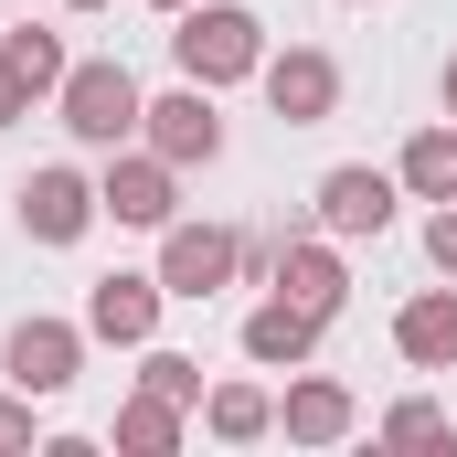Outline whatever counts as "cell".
Returning <instances> with one entry per match:
<instances>
[{"label": "cell", "mask_w": 457, "mask_h": 457, "mask_svg": "<svg viewBox=\"0 0 457 457\" xmlns=\"http://www.w3.org/2000/svg\"><path fill=\"white\" fill-rule=\"evenodd\" d=\"M255 86H266L277 128H330V117H341V64H330L320 43H287V54H266V64H255Z\"/></svg>", "instance_id": "obj_5"}, {"label": "cell", "mask_w": 457, "mask_h": 457, "mask_svg": "<svg viewBox=\"0 0 457 457\" xmlns=\"http://www.w3.org/2000/svg\"><path fill=\"white\" fill-rule=\"evenodd\" d=\"M394 181H404L415 203H457V117H447V128H415V138H404Z\"/></svg>", "instance_id": "obj_16"}, {"label": "cell", "mask_w": 457, "mask_h": 457, "mask_svg": "<svg viewBox=\"0 0 457 457\" xmlns=\"http://www.w3.org/2000/svg\"><path fill=\"white\" fill-rule=\"evenodd\" d=\"M0 447H32V394H21V383L0 394Z\"/></svg>", "instance_id": "obj_22"}, {"label": "cell", "mask_w": 457, "mask_h": 457, "mask_svg": "<svg viewBox=\"0 0 457 457\" xmlns=\"http://www.w3.org/2000/svg\"><path fill=\"white\" fill-rule=\"evenodd\" d=\"M149 11H192V0H149Z\"/></svg>", "instance_id": "obj_25"}, {"label": "cell", "mask_w": 457, "mask_h": 457, "mask_svg": "<svg viewBox=\"0 0 457 457\" xmlns=\"http://www.w3.org/2000/svg\"><path fill=\"white\" fill-rule=\"evenodd\" d=\"M160 309H170V287L160 277H96L86 287V341H117V351H138V341H160Z\"/></svg>", "instance_id": "obj_10"}, {"label": "cell", "mask_w": 457, "mask_h": 457, "mask_svg": "<svg viewBox=\"0 0 457 457\" xmlns=\"http://www.w3.org/2000/svg\"><path fill=\"white\" fill-rule=\"evenodd\" d=\"M203 426H213V447H255V436H277V394L266 383H213Z\"/></svg>", "instance_id": "obj_15"}, {"label": "cell", "mask_w": 457, "mask_h": 457, "mask_svg": "<svg viewBox=\"0 0 457 457\" xmlns=\"http://www.w3.org/2000/svg\"><path fill=\"white\" fill-rule=\"evenodd\" d=\"M96 213L128 234H160V224H181V170L138 138V149H107V181H96Z\"/></svg>", "instance_id": "obj_3"}, {"label": "cell", "mask_w": 457, "mask_h": 457, "mask_svg": "<svg viewBox=\"0 0 457 457\" xmlns=\"http://www.w3.org/2000/svg\"><path fill=\"white\" fill-rule=\"evenodd\" d=\"M0 372H11L32 404H54V394L86 372V320H43V309H32V320H11V341H0Z\"/></svg>", "instance_id": "obj_4"}, {"label": "cell", "mask_w": 457, "mask_h": 457, "mask_svg": "<svg viewBox=\"0 0 457 457\" xmlns=\"http://www.w3.org/2000/svg\"><path fill=\"white\" fill-rule=\"evenodd\" d=\"M447 117H457V54H447Z\"/></svg>", "instance_id": "obj_24"}, {"label": "cell", "mask_w": 457, "mask_h": 457, "mask_svg": "<svg viewBox=\"0 0 457 457\" xmlns=\"http://www.w3.org/2000/svg\"><path fill=\"white\" fill-rule=\"evenodd\" d=\"M181 426H192V404H170V394H149V383L117 404V447H128V457H170Z\"/></svg>", "instance_id": "obj_17"}, {"label": "cell", "mask_w": 457, "mask_h": 457, "mask_svg": "<svg viewBox=\"0 0 457 457\" xmlns=\"http://www.w3.org/2000/svg\"><path fill=\"white\" fill-rule=\"evenodd\" d=\"M426 266H436V277H457V203H436V213H426Z\"/></svg>", "instance_id": "obj_21"}, {"label": "cell", "mask_w": 457, "mask_h": 457, "mask_svg": "<svg viewBox=\"0 0 457 457\" xmlns=\"http://www.w3.org/2000/svg\"><path fill=\"white\" fill-rule=\"evenodd\" d=\"M11 203H21V234H32V245H86V234L107 224V213H96V181H86L75 160H43Z\"/></svg>", "instance_id": "obj_7"}, {"label": "cell", "mask_w": 457, "mask_h": 457, "mask_svg": "<svg viewBox=\"0 0 457 457\" xmlns=\"http://www.w3.org/2000/svg\"><path fill=\"white\" fill-rule=\"evenodd\" d=\"M394 203H404V181H394V170H372V160H341V170H320V192H309L320 234H341V245L383 234V224H394Z\"/></svg>", "instance_id": "obj_9"}, {"label": "cell", "mask_w": 457, "mask_h": 457, "mask_svg": "<svg viewBox=\"0 0 457 457\" xmlns=\"http://www.w3.org/2000/svg\"><path fill=\"white\" fill-rule=\"evenodd\" d=\"M64 11H107V0H64Z\"/></svg>", "instance_id": "obj_26"}, {"label": "cell", "mask_w": 457, "mask_h": 457, "mask_svg": "<svg viewBox=\"0 0 457 457\" xmlns=\"http://www.w3.org/2000/svg\"><path fill=\"white\" fill-rule=\"evenodd\" d=\"M245 277V234L234 224H160V287L170 298H213Z\"/></svg>", "instance_id": "obj_8"}, {"label": "cell", "mask_w": 457, "mask_h": 457, "mask_svg": "<svg viewBox=\"0 0 457 457\" xmlns=\"http://www.w3.org/2000/svg\"><path fill=\"white\" fill-rule=\"evenodd\" d=\"M138 383H149V394H170V404H192V415H203V394H213V383H203V361H192V351H170V341H138Z\"/></svg>", "instance_id": "obj_19"}, {"label": "cell", "mask_w": 457, "mask_h": 457, "mask_svg": "<svg viewBox=\"0 0 457 457\" xmlns=\"http://www.w3.org/2000/svg\"><path fill=\"white\" fill-rule=\"evenodd\" d=\"M383 447H447V415H436L426 394H404V404L383 415Z\"/></svg>", "instance_id": "obj_20"}, {"label": "cell", "mask_w": 457, "mask_h": 457, "mask_svg": "<svg viewBox=\"0 0 457 457\" xmlns=\"http://www.w3.org/2000/svg\"><path fill=\"white\" fill-rule=\"evenodd\" d=\"M266 287H287L298 309H320V320H341V298H351L341 234H287V245H277V277H266Z\"/></svg>", "instance_id": "obj_11"}, {"label": "cell", "mask_w": 457, "mask_h": 457, "mask_svg": "<svg viewBox=\"0 0 457 457\" xmlns=\"http://www.w3.org/2000/svg\"><path fill=\"white\" fill-rule=\"evenodd\" d=\"M138 138L170 160V170H213L224 160V117H213V86H170V96H149V117H138Z\"/></svg>", "instance_id": "obj_6"}, {"label": "cell", "mask_w": 457, "mask_h": 457, "mask_svg": "<svg viewBox=\"0 0 457 457\" xmlns=\"http://www.w3.org/2000/svg\"><path fill=\"white\" fill-rule=\"evenodd\" d=\"M21 117H32V86H21V75L0 64V128H21Z\"/></svg>", "instance_id": "obj_23"}, {"label": "cell", "mask_w": 457, "mask_h": 457, "mask_svg": "<svg viewBox=\"0 0 457 457\" xmlns=\"http://www.w3.org/2000/svg\"><path fill=\"white\" fill-rule=\"evenodd\" d=\"M54 117L86 138V149H128L138 138V117H149V96H138V75L128 64H64V86H54Z\"/></svg>", "instance_id": "obj_2"}, {"label": "cell", "mask_w": 457, "mask_h": 457, "mask_svg": "<svg viewBox=\"0 0 457 457\" xmlns=\"http://www.w3.org/2000/svg\"><path fill=\"white\" fill-rule=\"evenodd\" d=\"M320 330H330V320H320V309H298V298L277 287V298H255V309H245V330H234V341H245V361H266V372H298V361L320 351Z\"/></svg>", "instance_id": "obj_13"}, {"label": "cell", "mask_w": 457, "mask_h": 457, "mask_svg": "<svg viewBox=\"0 0 457 457\" xmlns=\"http://www.w3.org/2000/svg\"><path fill=\"white\" fill-rule=\"evenodd\" d=\"M351 11H361V0H351Z\"/></svg>", "instance_id": "obj_27"}, {"label": "cell", "mask_w": 457, "mask_h": 457, "mask_svg": "<svg viewBox=\"0 0 457 457\" xmlns=\"http://www.w3.org/2000/svg\"><path fill=\"white\" fill-rule=\"evenodd\" d=\"M394 351H404L415 372H457V277L447 287H415V298L394 309Z\"/></svg>", "instance_id": "obj_14"}, {"label": "cell", "mask_w": 457, "mask_h": 457, "mask_svg": "<svg viewBox=\"0 0 457 457\" xmlns=\"http://www.w3.org/2000/svg\"><path fill=\"white\" fill-rule=\"evenodd\" d=\"M351 426H361V404H351V383H330V372H298L277 394V436L287 447H341Z\"/></svg>", "instance_id": "obj_12"}, {"label": "cell", "mask_w": 457, "mask_h": 457, "mask_svg": "<svg viewBox=\"0 0 457 457\" xmlns=\"http://www.w3.org/2000/svg\"><path fill=\"white\" fill-rule=\"evenodd\" d=\"M0 64H11L32 96H54V86H64V32H43V21H11V32H0Z\"/></svg>", "instance_id": "obj_18"}, {"label": "cell", "mask_w": 457, "mask_h": 457, "mask_svg": "<svg viewBox=\"0 0 457 457\" xmlns=\"http://www.w3.org/2000/svg\"><path fill=\"white\" fill-rule=\"evenodd\" d=\"M170 64L224 96V86H245V75L266 64V21H255L245 0H192V11H170Z\"/></svg>", "instance_id": "obj_1"}]
</instances>
